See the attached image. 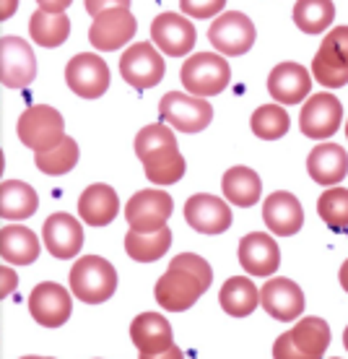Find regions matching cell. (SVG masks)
I'll return each instance as SVG.
<instances>
[{
    "label": "cell",
    "instance_id": "5",
    "mask_svg": "<svg viewBox=\"0 0 348 359\" xmlns=\"http://www.w3.org/2000/svg\"><path fill=\"white\" fill-rule=\"evenodd\" d=\"M71 289L86 305H102L117 289V271L102 255H83L71 269Z\"/></svg>",
    "mask_w": 348,
    "mask_h": 359
},
{
    "label": "cell",
    "instance_id": "32",
    "mask_svg": "<svg viewBox=\"0 0 348 359\" xmlns=\"http://www.w3.org/2000/svg\"><path fill=\"white\" fill-rule=\"evenodd\" d=\"M29 34L39 47H60L71 34V21L65 13L53 16V13L36 8L29 21Z\"/></svg>",
    "mask_w": 348,
    "mask_h": 359
},
{
    "label": "cell",
    "instance_id": "6",
    "mask_svg": "<svg viewBox=\"0 0 348 359\" xmlns=\"http://www.w3.org/2000/svg\"><path fill=\"white\" fill-rule=\"evenodd\" d=\"M232 79V68L226 63L223 55L216 53H197L185 60L179 71V81L190 91L193 97H216L226 89V83Z\"/></svg>",
    "mask_w": 348,
    "mask_h": 359
},
{
    "label": "cell",
    "instance_id": "24",
    "mask_svg": "<svg viewBox=\"0 0 348 359\" xmlns=\"http://www.w3.org/2000/svg\"><path fill=\"white\" fill-rule=\"evenodd\" d=\"M130 339H133V344L138 346L141 354H161L169 346H174L169 320L161 318L159 313L138 315L133 325H130Z\"/></svg>",
    "mask_w": 348,
    "mask_h": 359
},
{
    "label": "cell",
    "instance_id": "4",
    "mask_svg": "<svg viewBox=\"0 0 348 359\" xmlns=\"http://www.w3.org/2000/svg\"><path fill=\"white\" fill-rule=\"evenodd\" d=\"M330 346V325L322 318H302L273 344V359H322Z\"/></svg>",
    "mask_w": 348,
    "mask_h": 359
},
{
    "label": "cell",
    "instance_id": "40",
    "mask_svg": "<svg viewBox=\"0 0 348 359\" xmlns=\"http://www.w3.org/2000/svg\"><path fill=\"white\" fill-rule=\"evenodd\" d=\"M0 276H3V294H11V289L16 287V273H13V271L8 269V266H6V269L0 271Z\"/></svg>",
    "mask_w": 348,
    "mask_h": 359
},
{
    "label": "cell",
    "instance_id": "37",
    "mask_svg": "<svg viewBox=\"0 0 348 359\" xmlns=\"http://www.w3.org/2000/svg\"><path fill=\"white\" fill-rule=\"evenodd\" d=\"M223 0H211V3H195V0H182L179 3V8L185 16H195V18H208V16H216V13H221L223 11Z\"/></svg>",
    "mask_w": 348,
    "mask_h": 359
},
{
    "label": "cell",
    "instance_id": "44",
    "mask_svg": "<svg viewBox=\"0 0 348 359\" xmlns=\"http://www.w3.org/2000/svg\"><path fill=\"white\" fill-rule=\"evenodd\" d=\"M21 359H53V357H21Z\"/></svg>",
    "mask_w": 348,
    "mask_h": 359
},
{
    "label": "cell",
    "instance_id": "15",
    "mask_svg": "<svg viewBox=\"0 0 348 359\" xmlns=\"http://www.w3.org/2000/svg\"><path fill=\"white\" fill-rule=\"evenodd\" d=\"M340 120H343V107H340L338 97L320 91V94H312L304 102L299 128H302L304 135L320 141V138H330L338 130Z\"/></svg>",
    "mask_w": 348,
    "mask_h": 359
},
{
    "label": "cell",
    "instance_id": "17",
    "mask_svg": "<svg viewBox=\"0 0 348 359\" xmlns=\"http://www.w3.org/2000/svg\"><path fill=\"white\" fill-rule=\"evenodd\" d=\"M185 222L197 234H221L232 226V208L223 198L197 193L185 203Z\"/></svg>",
    "mask_w": 348,
    "mask_h": 359
},
{
    "label": "cell",
    "instance_id": "7",
    "mask_svg": "<svg viewBox=\"0 0 348 359\" xmlns=\"http://www.w3.org/2000/svg\"><path fill=\"white\" fill-rule=\"evenodd\" d=\"M16 133L18 141L29 146L34 154L50 151L65 138V120L55 107L34 104V107L24 109V115L18 117Z\"/></svg>",
    "mask_w": 348,
    "mask_h": 359
},
{
    "label": "cell",
    "instance_id": "21",
    "mask_svg": "<svg viewBox=\"0 0 348 359\" xmlns=\"http://www.w3.org/2000/svg\"><path fill=\"white\" fill-rule=\"evenodd\" d=\"M42 237H45V248L50 255L68 261L73 255H78L83 248V226L76 216L71 214H53L42 226Z\"/></svg>",
    "mask_w": 348,
    "mask_h": 359
},
{
    "label": "cell",
    "instance_id": "27",
    "mask_svg": "<svg viewBox=\"0 0 348 359\" xmlns=\"http://www.w3.org/2000/svg\"><path fill=\"white\" fill-rule=\"evenodd\" d=\"M221 190L226 201H232L234 206L250 208L263 196V182H260L258 172L250 170V167H232L223 175Z\"/></svg>",
    "mask_w": 348,
    "mask_h": 359
},
{
    "label": "cell",
    "instance_id": "22",
    "mask_svg": "<svg viewBox=\"0 0 348 359\" xmlns=\"http://www.w3.org/2000/svg\"><path fill=\"white\" fill-rule=\"evenodd\" d=\"M312 76L299 63H278L268 76V91L278 104H299L309 97Z\"/></svg>",
    "mask_w": 348,
    "mask_h": 359
},
{
    "label": "cell",
    "instance_id": "3",
    "mask_svg": "<svg viewBox=\"0 0 348 359\" xmlns=\"http://www.w3.org/2000/svg\"><path fill=\"white\" fill-rule=\"evenodd\" d=\"M86 11L94 16L89 29L91 45L102 53H112L127 45L135 34V18L130 13V3H97L89 0Z\"/></svg>",
    "mask_w": 348,
    "mask_h": 359
},
{
    "label": "cell",
    "instance_id": "45",
    "mask_svg": "<svg viewBox=\"0 0 348 359\" xmlns=\"http://www.w3.org/2000/svg\"><path fill=\"white\" fill-rule=\"evenodd\" d=\"M346 138H348V120H346Z\"/></svg>",
    "mask_w": 348,
    "mask_h": 359
},
{
    "label": "cell",
    "instance_id": "23",
    "mask_svg": "<svg viewBox=\"0 0 348 359\" xmlns=\"http://www.w3.org/2000/svg\"><path fill=\"white\" fill-rule=\"evenodd\" d=\"M263 222L268 224L273 234H281V237L296 234L304 224V211L299 198L294 193H286V190L270 193L263 203Z\"/></svg>",
    "mask_w": 348,
    "mask_h": 359
},
{
    "label": "cell",
    "instance_id": "19",
    "mask_svg": "<svg viewBox=\"0 0 348 359\" xmlns=\"http://www.w3.org/2000/svg\"><path fill=\"white\" fill-rule=\"evenodd\" d=\"M260 305L276 320H296L304 313V294L299 284L288 278H268L265 287L260 289Z\"/></svg>",
    "mask_w": 348,
    "mask_h": 359
},
{
    "label": "cell",
    "instance_id": "26",
    "mask_svg": "<svg viewBox=\"0 0 348 359\" xmlns=\"http://www.w3.org/2000/svg\"><path fill=\"white\" fill-rule=\"evenodd\" d=\"M78 214L86 224L107 226L120 214V198L109 185H102V182L89 185L78 198Z\"/></svg>",
    "mask_w": 348,
    "mask_h": 359
},
{
    "label": "cell",
    "instance_id": "29",
    "mask_svg": "<svg viewBox=\"0 0 348 359\" xmlns=\"http://www.w3.org/2000/svg\"><path fill=\"white\" fill-rule=\"evenodd\" d=\"M0 255L6 263L29 266L39 258V240L27 226H3L0 232Z\"/></svg>",
    "mask_w": 348,
    "mask_h": 359
},
{
    "label": "cell",
    "instance_id": "36",
    "mask_svg": "<svg viewBox=\"0 0 348 359\" xmlns=\"http://www.w3.org/2000/svg\"><path fill=\"white\" fill-rule=\"evenodd\" d=\"M317 214L333 232L348 229V190L346 188H330L325 190L317 201Z\"/></svg>",
    "mask_w": 348,
    "mask_h": 359
},
{
    "label": "cell",
    "instance_id": "41",
    "mask_svg": "<svg viewBox=\"0 0 348 359\" xmlns=\"http://www.w3.org/2000/svg\"><path fill=\"white\" fill-rule=\"evenodd\" d=\"M340 287H343L348 292V261L343 263V266H340Z\"/></svg>",
    "mask_w": 348,
    "mask_h": 359
},
{
    "label": "cell",
    "instance_id": "35",
    "mask_svg": "<svg viewBox=\"0 0 348 359\" xmlns=\"http://www.w3.org/2000/svg\"><path fill=\"white\" fill-rule=\"evenodd\" d=\"M34 164L45 175H65V172H71L78 164V144L65 135L55 149L34 154Z\"/></svg>",
    "mask_w": 348,
    "mask_h": 359
},
{
    "label": "cell",
    "instance_id": "16",
    "mask_svg": "<svg viewBox=\"0 0 348 359\" xmlns=\"http://www.w3.org/2000/svg\"><path fill=\"white\" fill-rule=\"evenodd\" d=\"M73 302L71 294L55 281H42L39 287L32 289L29 297V313L39 325L45 328H60L71 318Z\"/></svg>",
    "mask_w": 348,
    "mask_h": 359
},
{
    "label": "cell",
    "instance_id": "1",
    "mask_svg": "<svg viewBox=\"0 0 348 359\" xmlns=\"http://www.w3.org/2000/svg\"><path fill=\"white\" fill-rule=\"evenodd\" d=\"M211 281H214V271L206 258H200L195 252H182L172 258L167 273L156 281L153 294L164 310L182 313L195 305L203 292H208Z\"/></svg>",
    "mask_w": 348,
    "mask_h": 359
},
{
    "label": "cell",
    "instance_id": "9",
    "mask_svg": "<svg viewBox=\"0 0 348 359\" xmlns=\"http://www.w3.org/2000/svg\"><path fill=\"white\" fill-rule=\"evenodd\" d=\"M159 115L164 123L177 128L182 133H200L211 126L214 120V107L206 99L185 94V91H169L159 102Z\"/></svg>",
    "mask_w": 348,
    "mask_h": 359
},
{
    "label": "cell",
    "instance_id": "34",
    "mask_svg": "<svg viewBox=\"0 0 348 359\" xmlns=\"http://www.w3.org/2000/svg\"><path fill=\"white\" fill-rule=\"evenodd\" d=\"M250 126L252 133L263 138V141H278V138H284L288 133L291 120H288V112L281 104H263V107L255 109Z\"/></svg>",
    "mask_w": 348,
    "mask_h": 359
},
{
    "label": "cell",
    "instance_id": "43",
    "mask_svg": "<svg viewBox=\"0 0 348 359\" xmlns=\"http://www.w3.org/2000/svg\"><path fill=\"white\" fill-rule=\"evenodd\" d=\"M343 346L348 349V325H346V331H343Z\"/></svg>",
    "mask_w": 348,
    "mask_h": 359
},
{
    "label": "cell",
    "instance_id": "14",
    "mask_svg": "<svg viewBox=\"0 0 348 359\" xmlns=\"http://www.w3.org/2000/svg\"><path fill=\"white\" fill-rule=\"evenodd\" d=\"M36 76V60L32 47L21 36L0 39V79L8 89H27Z\"/></svg>",
    "mask_w": 348,
    "mask_h": 359
},
{
    "label": "cell",
    "instance_id": "46",
    "mask_svg": "<svg viewBox=\"0 0 348 359\" xmlns=\"http://www.w3.org/2000/svg\"><path fill=\"white\" fill-rule=\"evenodd\" d=\"M333 359H338V357H333Z\"/></svg>",
    "mask_w": 348,
    "mask_h": 359
},
{
    "label": "cell",
    "instance_id": "2",
    "mask_svg": "<svg viewBox=\"0 0 348 359\" xmlns=\"http://www.w3.org/2000/svg\"><path fill=\"white\" fill-rule=\"evenodd\" d=\"M135 154L153 185H174L188 170L185 156L177 149V138L164 123L146 126L135 135Z\"/></svg>",
    "mask_w": 348,
    "mask_h": 359
},
{
    "label": "cell",
    "instance_id": "10",
    "mask_svg": "<svg viewBox=\"0 0 348 359\" xmlns=\"http://www.w3.org/2000/svg\"><path fill=\"white\" fill-rule=\"evenodd\" d=\"M120 73L133 89H151L164 79L167 63H164V55L151 42H138L123 53Z\"/></svg>",
    "mask_w": 348,
    "mask_h": 359
},
{
    "label": "cell",
    "instance_id": "8",
    "mask_svg": "<svg viewBox=\"0 0 348 359\" xmlns=\"http://www.w3.org/2000/svg\"><path fill=\"white\" fill-rule=\"evenodd\" d=\"M312 76L325 89H340L348 83V27H335L325 34L312 60Z\"/></svg>",
    "mask_w": 348,
    "mask_h": 359
},
{
    "label": "cell",
    "instance_id": "38",
    "mask_svg": "<svg viewBox=\"0 0 348 359\" xmlns=\"http://www.w3.org/2000/svg\"><path fill=\"white\" fill-rule=\"evenodd\" d=\"M141 359H185V354H182L179 346H169V349L161 351V354H141Z\"/></svg>",
    "mask_w": 348,
    "mask_h": 359
},
{
    "label": "cell",
    "instance_id": "39",
    "mask_svg": "<svg viewBox=\"0 0 348 359\" xmlns=\"http://www.w3.org/2000/svg\"><path fill=\"white\" fill-rule=\"evenodd\" d=\"M71 3L68 0H63V3H39V11H45V13H53V16H60V13H65V8H68Z\"/></svg>",
    "mask_w": 348,
    "mask_h": 359
},
{
    "label": "cell",
    "instance_id": "30",
    "mask_svg": "<svg viewBox=\"0 0 348 359\" xmlns=\"http://www.w3.org/2000/svg\"><path fill=\"white\" fill-rule=\"evenodd\" d=\"M39 208V198L34 188L21 182V180H6L0 185V216L3 219H29L36 214Z\"/></svg>",
    "mask_w": 348,
    "mask_h": 359
},
{
    "label": "cell",
    "instance_id": "13",
    "mask_svg": "<svg viewBox=\"0 0 348 359\" xmlns=\"http://www.w3.org/2000/svg\"><path fill=\"white\" fill-rule=\"evenodd\" d=\"M65 81L78 97L99 99L109 89V65L97 53H81L65 65Z\"/></svg>",
    "mask_w": 348,
    "mask_h": 359
},
{
    "label": "cell",
    "instance_id": "42",
    "mask_svg": "<svg viewBox=\"0 0 348 359\" xmlns=\"http://www.w3.org/2000/svg\"><path fill=\"white\" fill-rule=\"evenodd\" d=\"M13 6H16V3H6V8H3V18L11 16V11H13Z\"/></svg>",
    "mask_w": 348,
    "mask_h": 359
},
{
    "label": "cell",
    "instance_id": "31",
    "mask_svg": "<svg viewBox=\"0 0 348 359\" xmlns=\"http://www.w3.org/2000/svg\"><path fill=\"white\" fill-rule=\"evenodd\" d=\"M172 232L169 226H164L159 232H130L125 234V250L127 255L138 263H153L159 261L164 252L169 250Z\"/></svg>",
    "mask_w": 348,
    "mask_h": 359
},
{
    "label": "cell",
    "instance_id": "33",
    "mask_svg": "<svg viewBox=\"0 0 348 359\" xmlns=\"http://www.w3.org/2000/svg\"><path fill=\"white\" fill-rule=\"evenodd\" d=\"M335 18V3L330 0H299L294 3V24L304 34H320Z\"/></svg>",
    "mask_w": 348,
    "mask_h": 359
},
{
    "label": "cell",
    "instance_id": "28",
    "mask_svg": "<svg viewBox=\"0 0 348 359\" xmlns=\"http://www.w3.org/2000/svg\"><path fill=\"white\" fill-rule=\"evenodd\" d=\"M218 302H221L226 315H232V318H247L258 307L260 289L247 276H232L226 278V284L218 292Z\"/></svg>",
    "mask_w": 348,
    "mask_h": 359
},
{
    "label": "cell",
    "instance_id": "18",
    "mask_svg": "<svg viewBox=\"0 0 348 359\" xmlns=\"http://www.w3.org/2000/svg\"><path fill=\"white\" fill-rule=\"evenodd\" d=\"M153 45L164 55L182 57L195 47V27L182 13H161L151 24Z\"/></svg>",
    "mask_w": 348,
    "mask_h": 359
},
{
    "label": "cell",
    "instance_id": "25",
    "mask_svg": "<svg viewBox=\"0 0 348 359\" xmlns=\"http://www.w3.org/2000/svg\"><path fill=\"white\" fill-rule=\"evenodd\" d=\"M307 172L317 185H338L348 175V154L338 144H320L309 151Z\"/></svg>",
    "mask_w": 348,
    "mask_h": 359
},
{
    "label": "cell",
    "instance_id": "12",
    "mask_svg": "<svg viewBox=\"0 0 348 359\" xmlns=\"http://www.w3.org/2000/svg\"><path fill=\"white\" fill-rule=\"evenodd\" d=\"M172 196L164 190H141L125 206V219L133 232H159L172 216Z\"/></svg>",
    "mask_w": 348,
    "mask_h": 359
},
{
    "label": "cell",
    "instance_id": "11",
    "mask_svg": "<svg viewBox=\"0 0 348 359\" xmlns=\"http://www.w3.org/2000/svg\"><path fill=\"white\" fill-rule=\"evenodd\" d=\"M255 24L242 11H223L208 29L211 45L221 55H244L255 45Z\"/></svg>",
    "mask_w": 348,
    "mask_h": 359
},
{
    "label": "cell",
    "instance_id": "20",
    "mask_svg": "<svg viewBox=\"0 0 348 359\" xmlns=\"http://www.w3.org/2000/svg\"><path fill=\"white\" fill-rule=\"evenodd\" d=\"M239 263L250 276H273L281 266V250L265 232L244 234L239 240Z\"/></svg>",
    "mask_w": 348,
    "mask_h": 359
}]
</instances>
